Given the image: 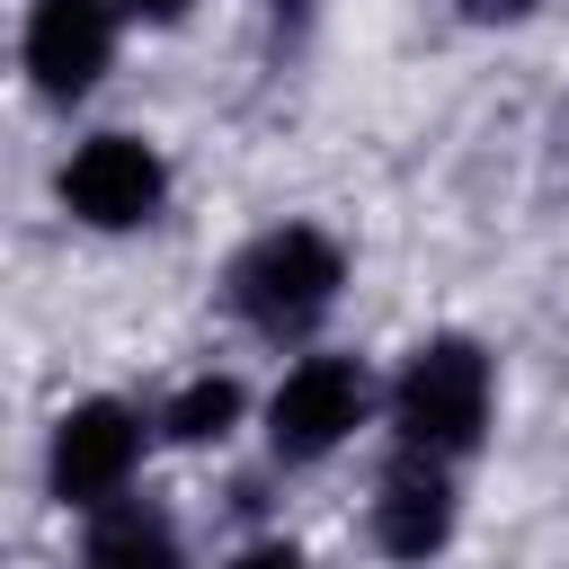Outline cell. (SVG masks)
Instances as JSON below:
<instances>
[{"mask_svg": "<svg viewBox=\"0 0 569 569\" xmlns=\"http://www.w3.org/2000/svg\"><path fill=\"white\" fill-rule=\"evenodd\" d=\"M133 462H142V418L124 400H80L53 427V462L44 471H53L62 507H116V489L133 480Z\"/></svg>", "mask_w": 569, "mask_h": 569, "instance_id": "5b68a950", "label": "cell"}, {"mask_svg": "<svg viewBox=\"0 0 569 569\" xmlns=\"http://www.w3.org/2000/svg\"><path fill=\"white\" fill-rule=\"evenodd\" d=\"M338 284H347V258H338V240L311 231V222H276V231H258V240L231 258V311H240L258 338H302V329L338 302Z\"/></svg>", "mask_w": 569, "mask_h": 569, "instance_id": "6da1fadb", "label": "cell"}, {"mask_svg": "<svg viewBox=\"0 0 569 569\" xmlns=\"http://www.w3.org/2000/svg\"><path fill=\"white\" fill-rule=\"evenodd\" d=\"M365 409H373V382H365L356 356H302L267 391V445L284 462H320V453H338L365 427Z\"/></svg>", "mask_w": 569, "mask_h": 569, "instance_id": "3957f363", "label": "cell"}, {"mask_svg": "<svg viewBox=\"0 0 569 569\" xmlns=\"http://www.w3.org/2000/svg\"><path fill=\"white\" fill-rule=\"evenodd\" d=\"M178 445H222L231 427H240V382L231 373H204V382H187L178 400H169V418H160Z\"/></svg>", "mask_w": 569, "mask_h": 569, "instance_id": "ba28073f", "label": "cell"}, {"mask_svg": "<svg viewBox=\"0 0 569 569\" xmlns=\"http://www.w3.org/2000/svg\"><path fill=\"white\" fill-rule=\"evenodd\" d=\"M462 9H471V18H480V27H516V18H525V9H533V0H462Z\"/></svg>", "mask_w": 569, "mask_h": 569, "instance_id": "30bf717a", "label": "cell"}, {"mask_svg": "<svg viewBox=\"0 0 569 569\" xmlns=\"http://www.w3.org/2000/svg\"><path fill=\"white\" fill-rule=\"evenodd\" d=\"M89 560H178V533L160 525V516H98L89 525Z\"/></svg>", "mask_w": 569, "mask_h": 569, "instance_id": "9c48e42d", "label": "cell"}, {"mask_svg": "<svg viewBox=\"0 0 569 569\" xmlns=\"http://www.w3.org/2000/svg\"><path fill=\"white\" fill-rule=\"evenodd\" d=\"M391 427H400L409 453H436V462L471 453L480 427H489V356H480L471 338H427V347H409V365H400V382H391Z\"/></svg>", "mask_w": 569, "mask_h": 569, "instance_id": "7a4b0ae2", "label": "cell"}, {"mask_svg": "<svg viewBox=\"0 0 569 569\" xmlns=\"http://www.w3.org/2000/svg\"><path fill=\"white\" fill-rule=\"evenodd\" d=\"M124 9H142V18H178V9H196V0H124Z\"/></svg>", "mask_w": 569, "mask_h": 569, "instance_id": "8fae6325", "label": "cell"}, {"mask_svg": "<svg viewBox=\"0 0 569 569\" xmlns=\"http://www.w3.org/2000/svg\"><path fill=\"white\" fill-rule=\"evenodd\" d=\"M160 196H169V169H160V151L133 142V133H89V142L62 160V204H71L89 231H133V222L160 213Z\"/></svg>", "mask_w": 569, "mask_h": 569, "instance_id": "277c9868", "label": "cell"}, {"mask_svg": "<svg viewBox=\"0 0 569 569\" xmlns=\"http://www.w3.org/2000/svg\"><path fill=\"white\" fill-rule=\"evenodd\" d=\"M373 542L400 551V560H427V551L453 542V480H445L436 453H409L400 445V462H391V480L373 498Z\"/></svg>", "mask_w": 569, "mask_h": 569, "instance_id": "52a82bcc", "label": "cell"}, {"mask_svg": "<svg viewBox=\"0 0 569 569\" xmlns=\"http://www.w3.org/2000/svg\"><path fill=\"white\" fill-rule=\"evenodd\" d=\"M107 62H116V9L107 0H36V18H27V71H36L44 98L98 89Z\"/></svg>", "mask_w": 569, "mask_h": 569, "instance_id": "8992f818", "label": "cell"}]
</instances>
